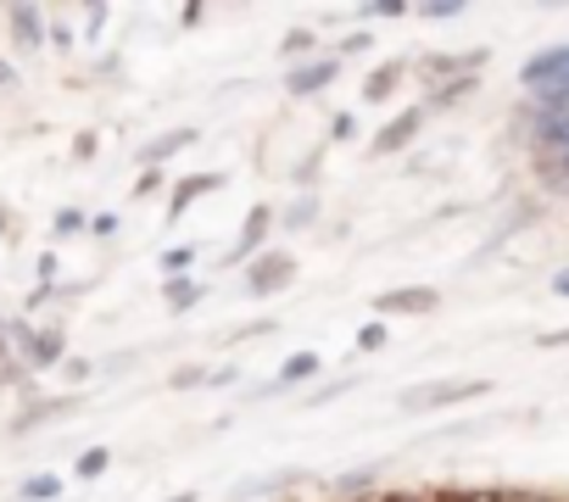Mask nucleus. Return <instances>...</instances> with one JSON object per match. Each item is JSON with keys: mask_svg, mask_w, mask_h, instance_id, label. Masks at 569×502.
<instances>
[{"mask_svg": "<svg viewBox=\"0 0 569 502\" xmlns=\"http://www.w3.org/2000/svg\"><path fill=\"white\" fill-rule=\"evenodd\" d=\"M441 502H502V491L497 485H441Z\"/></svg>", "mask_w": 569, "mask_h": 502, "instance_id": "aec40b11", "label": "nucleus"}, {"mask_svg": "<svg viewBox=\"0 0 569 502\" xmlns=\"http://www.w3.org/2000/svg\"><path fill=\"white\" fill-rule=\"evenodd\" d=\"M7 23H12V34H18L23 51H40L46 46V18L34 7H7Z\"/></svg>", "mask_w": 569, "mask_h": 502, "instance_id": "6e6552de", "label": "nucleus"}, {"mask_svg": "<svg viewBox=\"0 0 569 502\" xmlns=\"http://www.w3.org/2000/svg\"><path fill=\"white\" fill-rule=\"evenodd\" d=\"M12 84H18V68H12V62H0V90H12Z\"/></svg>", "mask_w": 569, "mask_h": 502, "instance_id": "58836bf2", "label": "nucleus"}, {"mask_svg": "<svg viewBox=\"0 0 569 502\" xmlns=\"http://www.w3.org/2000/svg\"><path fill=\"white\" fill-rule=\"evenodd\" d=\"M268 330H273V319H257V324H240L234 341H251V335H268Z\"/></svg>", "mask_w": 569, "mask_h": 502, "instance_id": "f704fd0d", "label": "nucleus"}, {"mask_svg": "<svg viewBox=\"0 0 569 502\" xmlns=\"http://www.w3.org/2000/svg\"><path fill=\"white\" fill-rule=\"evenodd\" d=\"M319 218V195H302V201H291V212H284L279 223H291V229H308Z\"/></svg>", "mask_w": 569, "mask_h": 502, "instance_id": "4be33fe9", "label": "nucleus"}, {"mask_svg": "<svg viewBox=\"0 0 569 502\" xmlns=\"http://www.w3.org/2000/svg\"><path fill=\"white\" fill-rule=\"evenodd\" d=\"M486 391H491V380H419L397 396V408L402 413H441V408H458V402L486 396Z\"/></svg>", "mask_w": 569, "mask_h": 502, "instance_id": "f257e3e1", "label": "nucleus"}, {"mask_svg": "<svg viewBox=\"0 0 569 502\" xmlns=\"http://www.w3.org/2000/svg\"><path fill=\"white\" fill-rule=\"evenodd\" d=\"M279 51L291 57V62H308V57H319V34H313V29H291Z\"/></svg>", "mask_w": 569, "mask_h": 502, "instance_id": "2eb2a0df", "label": "nucleus"}, {"mask_svg": "<svg viewBox=\"0 0 569 502\" xmlns=\"http://www.w3.org/2000/svg\"><path fill=\"white\" fill-rule=\"evenodd\" d=\"M0 358H12V335H7V324H0Z\"/></svg>", "mask_w": 569, "mask_h": 502, "instance_id": "a19ab883", "label": "nucleus"}, {"mask_svg": "<svg viewBox=\"0 0 569 502\" xmlns=\"http://www.w3.org/2000/svg\"><path fill=\"white\" fill-rule=\"evenodd\" d=\"M536 347H547V352H552V347H569V324H563V330H547Z\"/></svg>", "mask_w": 569, "mask_h": 502, "instance_id": "4c0bfd02", "label": "nucleus"}, {"mask_svg": "<svg viewBox=\"0 0 569 502\" xmlns=\"http://www.w3.org/2000/svg\"><path fill=\"white\" fill-rule=\"evenodd\" d=\"M369 46H375V34H363V29H358V34H347V40H341V51H336V57H363Z\"/></svg>", "mask_w": 569, "mask_h": 502, "instance_id": "cd10ccee", "label": "nucleus"}, {"mask_svg": "<svg viewBox=\"0 0 569 502\" xmlns=\"http://www.w3.org/2000/svg\"><path fill=\"white\" fill-rule=\"evenodd\" d=\"M552 291H558V297H569V269H558V274H552Z\"/></svg>", "mask_w": 569, "mask_h": 502, "instance_id": "ea45409f", "label": "nucleus"}, {"mask_svg": "<svg viewBox=\"0 0 569 502\" xmlns=\"http://www.w3.org/2000/svg\"><path fill=\"white\" fill-rule=\"evenodd\" d=\"M336 73H341V57H308V62H291L284 68V90L291 96H319V90H330L336 84Z\"/></svg>", "mask_w": 569, "mask_h": 502, "instance_id": "39448f33", "label": "nucleus"}, {"mask_svg": "<svg viewBox=\"0 0 569 502\" xmlns=\"http://www.w3.org/2000/svg\"><path fill=\"white\" fill-rule=\"evenodd\" d=\"M268 223H273V212L268 207H251L246 212V229H240V240H234V251H229V263H251V258H262V234H268Z\"/></svg>", "mask_w": 569, "mask_h": 502, "instance_id": "423d86ee", "label": "nucleus"}, {"mask_svg": "<svg viewBox=\"0 0 569 502\" xmlns=\"http://www.w3.org/2000/svg\"><path fill=\"white\" fill-rule=\"evenodd\" d=\"M162 190V168H146L140 179H134V195H157Z\"/></svg>", "mask_w": 569, "mask_h": 502, "instance_id": "473e14b6", "label": "nucleus"}, {"mask_svg": "<svg viewBox=\"0 0 569 502\" xmlns=\"http://www.w3.org/2000/svg\"><path fill=\"white\" fill-rule=\"evenodd\" d=\"M502 502H563V496H552V491H536V485H508V491H502Z\"/></svg>", "mask_w": 569, "mask_h": 502, "instance_id": "393cba45", "label": "nucleus"}, {"mask_svg": "<svg viewBox=\"0 0 569 502\" xmlns=\"http://www.w3.org/2000/svg\"><path fill=\"white\" fill-rule=\"evenodd\" d=\"M425 118H430V107H425V101H419V107H402V112H397V118H391V123H386V129L369 140V151H375V157H397L402 145H413V140H419Z\"/></svg>", "mask_w": 569, "mask_h": 502, "instance_id": "20e7f679", "label": "nucleus"}, {"mask_svg": "<svg viewBox=\"0 0 569 502\" xmlns=\"http://www.w3.org/2000/svg\"><path fill=\"white\" fill-rule=\"evenodd\" d=\"M358 347H363V352H380V347H386V324H380V319L363 324V330H358Z\"/></svg>", "mask_w": 569, "mask_h": 502, "instance_id": "bb28decb", "label": "nucleus"}, {"mask_svg": "<svg viewBox=\"0 0 569 502\" xmlns=\"http://www.w3.org/2000/svg\"><path fill=\"white\" fill-rule=\"evenodd\" d=\"M101 29H107V7H90V12H84V40L96 46V34H101Z\"/></svg>", "mask_w": 569, "mask_h": 502, "instance_id": "7c9ffc66", "label": "nucleus"}, {"mask_svg": "<svg viewBox=\"0 0 569 502\" xmlns=\"http://www.w3.org/2000/svg\"><path fill=\"white\" fill-rule=\"evenodd\" d=\"M162 302H168V313H190L201 302V285L196 280H168L162 285Z\"/></svg>", "mask_w": 569, "mask_h": 502, "instance_id": "ddd939ff", "label": "nucleus"}, {"mask_svg": "<svg viewBox=\"0 0 569 502\" xmlns=\"http://www.w3.org/2000/svg\"><path fill=\"white\" fill-rule=\"evenodd\" d=\"M402 73H408V62H380V68L369 73V84H363V101H391V90H397Z\"/></svg>", "mask_w": 569, "mask_h": 502, "instance_id": "f8f14e48", "label": "nucleus"}, {"mask_svg": "<svg viewBox=\"0 0 569 502\" xmlns=\"http://www.w3.org/2000/svg\"><path fill=\"white\" fill-rule=\"evenodd\" d=\"M7 229H12V223H7V207H0V234H7Z\"/></svg>", "mask_w": 569, "mask_h": 502, "instance_id": "37998d69", "label": "nucleus"}, {"mask_svg": "<svg viewBox=\"0 0 569 502\" xmlns=\"http://www.w3.org/2000/svg\"><path fill=\"white\" fill-rule=\"evenodd\" d=\"M90 229H96V234H118V212H96Z\"/></svg>", "mask_w": 569, "mask_h": 502, "instance_id": "e433bc0d", "label": "nucleus"}, {"mask_svg": "<svg viewBox=\"0 0 569 502\" xmlns=\"http://www.w3.org/2000/svg\"><path fill=\"white\" fill-rule=\"evenodd\" d=\"M184 145H196V129H168V134H157V140L140 151V162H146V168H162V162L179 157Z\"/></svg>", "mask_w": 569, "mask_h": 502, "instance_id": "9b49d317", "label": "nucleus"}, {"mask_svg": "<svg viewBox=\"0 0 569 502\" xmlns=\"http://www.w3.org/2000/svg\"><path fill=\"white\" fill-rule=\"evenodd\" d=\"M107 463H112V452H107V446H90V452H79V463H73V469H79V480H101V474H107Z\"/></svg>", "mask_w": 569, "mask_h": 502, "instance_id": "412c9836", "label": "nucleus"}, {"mask_svg": "<svg viewBox=\"0 0 569 502\" xmlns=\"http://www.w3.org/2000/svg\"><path fill=\"white\" fill-rule=\"evenodd\" d=\"M284 285H297V258L291 251H262V258H251V269H246V291L251 297H279Z\"/></svg>", "mask_w": 569, "mask_h": 502, "instance_id": "f03ea898", "label": "nucleus"}, {"mask_svg": "<svg viewBox=\"0 0 569 502\" xmlns=\"http://www.w3.org/2000/svg\"><path fill=\"white\" fill-rule=\"evenodd\" d=\"M18 496H23V502H57V496H62V480H57V474H29Z\"/></svg>", "mask_w": 569, "mask_h": 502, "instance_id": "4468645a", "label": "nucleus"}, {"mask_svg": "<svg viewBox=\"0 0 569 502\" xmlns=\"http://www.w3.org/2000/svg\"><path fill=\"white\" fill-rule=\"evenodd\" d=\"M369 485H375V469H352V474H341V480H336V496H347V502L358 496V502H363V496H369Z\"/></svg>", "mask_w": 569, "mask_h": 502, "instance_id": "6ab92c4d", "label": "nucleus"}, {"mask_svg": "<svg viewBox=\"0 0 569 502\" xmlns=\"http://www.w3.org/2000/svg\"><path fill=\"white\" fill-rule=\"evenodd\" d=\"M441 308V291L436 285H397V291H380L375 297V313L380 319H425Z\"/></svg>", "mask_w": 569, "mask_h": 502, "instance_id": "7ed1b4c3", "label": "nucleus"}, {"mask_svg": "<svg viewBox=\"0 0 569 502\" xmlns=\"http://www.w3.org/2000/svg\"><path fill=\"white\" fill-rule=\"evenodd\" d=\"M352 380H336V385H325V391H313V396H302V408H325V402H336L341 391H347Z\"/></svg>", "mask_w": 569, "mask_h": 502, "instance_id": "c756f323", "label": "nucleus"}, {"mask_svg": "<svg viewBox=\"0 0 569 502\" xmlns=\"http://www.w3.org/2000/svg\"><path fill=\"white\" fill-rule=\"evenodd\" d=\"M29 369H57L62 363V330H18Z\"/></svg>", "mask_w": 569, "mask_h": 502, "instance_id": "0eeeda50", "label": "nucleus"}, {"mask_svg": "<svg viewBox=\"0 0 569 502\" xmlns=\"http://www.w3.org/2000/svg\"><path fill=\"white\" fill-rule=\"evenodd\" d=\"M168 502H196V491H179V496H168Z\"/></svg>", "mask_w": 569, "mask_h": 502, "instance_id": "79ce46f5", "label": "nucleus"}, {"mask_svg": "<svg viewBox=\"0 0 569 502\" xmlns=\"http://www.w3.org/2000/svg\"><path fill=\"white\" fill-rule=\"evenodd\" d=\"M463 96H475V79H452V84H441V90L430 96V107H452V101H463Z\"/></svg>", "mask_w": 569, "mask_h": 502, "instance_id": "5701e85b", "label": "nucleus"}, {"mask_svg": "<svg viewBox=\"0 0 569 502\" xmlns=\"http://www.w3.org/2000/svg\"><path fill=\"white\" fill-rule=\"evenodd\" d=\"M313 173H319V151H313V157H302V162H297V184H308V179H313Z\"/></svg>", "mask_w": 569, "mask_h": 502, "instance_id": "c9c22d12", "label": "nucleus"}, {"mask_svg": "<svg viewBox=\"0 0 569 502\" xmlns=\"http://www.w3.org/2000/svg\"><path fill=\"white\" fill-rule=\"evenodd\" d=\"M380 502H441V485H408V491H391Z\"/></svg>", "mask_w": 569, "mask_h": 502, "instance_id": "b1692460", "label": "nucleus"}, {"mask_svg": "<svg viewBox=\"0 0 569 502\" xmlns=\"http://www.w3.org/2000/svg\"><path fill=\"white\" fill-rule=\"evenodd\" d=\"M190 263H196V245H168V251H162V274H168V280H184Z\"/></svg>", "mask_w": 569, "mask_h": 502, "instance_id": "a211bd4d", "label": "nucleus"}, {"mask_svg": "<svg viewBox=\"0 0 569 502\" xmlns=\"http://www.w3.org/2000/svg\"><path fill=\"white\" fill-rule=\"evenodd\" d=\"M536 179L569 201V151H536Z\"/></svg>", "mask_w": 569, "mask_h": 502, "instance_id": "9d476101", "label": "nucleus"}, {"mask_svg": "<svg viewBox=\"0 0 569 502\" xmlns=\"http://www.w3.org/2000/svg\"><path fill=\"white\" fill-rule=\"evenodd\" d=\"M308 374H319V352H297L291 363L279 369V385H302Z\"/></svg>", "mask_w": 569, "mask_h": 502, "instance_id": "f3484780", "label": "nucleus"}, {"mask_svg": "<svg viewBox=\"0 0 569 502\" xmlns=\"http://www.w3.org/2000/svg\"><path fill=\"white\" fill-rule=\"evenodd\" d=\"M79 229H84V212L79 207H62L57 212V234H79Z\"/></svg>", "mask_w": 569, "mask_h": 502, "instance_id": "c85d7f7f", "label": "nucleus"}, {"mask_svg": "<svg viewBox=\"0 0 569 502\" xmlns=\"http://www.w3.org/2000/svg\"><path fill=\"white\" fill-rule=\"evenodd\" d=\"M458 12H463L458 0H447V7H425V18H430V23H447V18H458Z\"/></svg>", "mask_w": 569, "mask_h": 502, "instance_id": "72a5a7b5", "label": "nucleus"}, {"mask_svg": "<svg viewBox=\"0 0 569 502\" xmlns=\"http://www.w3.org/2000/svg\"><path fill=\"white\" fill-rule=\"evenodd\" d=\"M196 385H212V369H179L173 374V391H196Z\"/></svg>", "mask_w": 569, "mask_h": 502, "instance_id": "a878e982", "label": "nucleus"}, {"mask_svg": "<svg viewBox=\"0 0 569 502\" xmlns=\"http://www.w3.org/2000/svg\"><path fill=\"white\" fill-rule=\"evenodd\" d=\"M212 190H223V173H196V179H179V184H173V195H168L173 218H179L184 207H196L201 195H212Z\"/></svg>", "mask_w": 569, "mask_h": 502, "instance_id": "1a4fd4ad", "label": "nucleus"}, {"mask_svg": "<svg viewBox=\"0 0 569 502\" xmlns=\"http://www.w3.org/2000/svg\"><path fill=\"white\" fill-rule=\"evenodd\" d=\"M358 134V118L352 112H336V123H330V140H352Z\"/></svg>", "mask_w": 569, "mask_h": 502, "instance_id": "2f4dec72", "label": "nucleus"}, {"mask_svg": "<svg viewBox=\"0 0 569 502\" xmlns=\"http://www.w3.org/2000/svg\"><path fill=\"white\" fill-rule=\"evenodd\" d=\"M79 402L73 396H62V402H40V408H29L23 419H18V430H34V424H46V419H62V413H73Z\"/></svg>", "mask_w": 569, "mask_h": 502, "instance_id": "dca6fc26", "label": "nucleus"}]
</instances>
